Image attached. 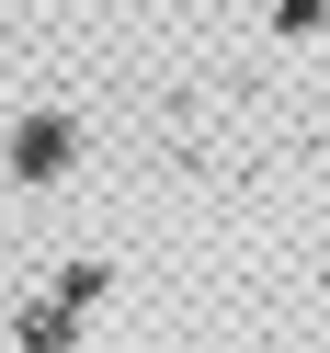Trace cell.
<instances>
[{"instance_id": "1", "label": "cell", "mask_w": 330, "mask_h": 353, "mask_svg": "<svg viewBox=\"0 0 330 353\" xmlns=\"http://www.w3.org/2000/svg\"><path fill=\"white\" fill-rule=\"evenodd\" d=\"M57 160H80V125L69 114H34L23 125V183H57Z\"/></svg>"}]
</instances>
